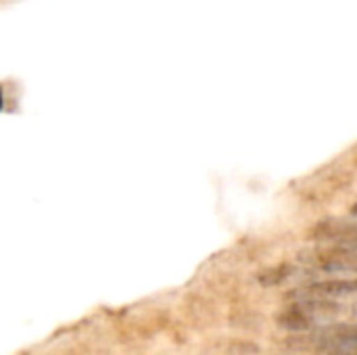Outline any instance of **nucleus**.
I'll return each mask as SVG.
<instances>
[{"label": "nucleus", "instance_id": "obj_1", "mask_svg": "<svg viewBox=\"0 0 357 355\" xmlns=\"http://www.w3.org/2000/svg\"><path fill=\"white\" fill-rule=\"evenodd\" d=\"M335 301L324 299H297L293 305L278 314V324L293 333H312L324 326L339 312Z\"/></svg>", "mask_w": 357, "mask_h": 355}, {"label": "nucleus", "instance_id": "obj_2", "mask_svg": "<svg viewBox=\"0 0 357 355\" xmlns=\"http://www.w3.org/2000/svg\"><path fill=\"white\" fill-rule=\"evenodd\" d=\"M299 347L312 349H354L357 347V322L356 324H328L312 331V335L297 339Z\"/></svg>", "mask_w": 357, "mask_h": 355}, {"label": "nucleus", "instance_id": "obj_3", "mask_svg": "<svg viewBox=\"0 0 357 355\" xmlns=\"http://www.w3.org/2000/svg\"><path fill=\"white\" fill-rule=\"evenodd\" d=\"M357 295V278H331V280H316L305 287H299L291 293L295 299H345Z\"/></svg>", "mask_w": 357, "mask_h": 355}, {"label": "nucleus", "instance_id": "obj_4", "mask_svg": "<svg viewBox=\"0 0 357 355\" xmlns=\"http://www.w3.org/2000/svg\"><path fill=\"white\" fill-rule=\"evenodd\" d=\"M314 270L324 274H357V249L337 247L314 257Z\"/></svg>", "mask_w": 357, "mask_h": 355}, {"label": "nucleus", "instance_id": "obj_5", "mask_svg": "<svg viewBox=\"0 0 357 355\" xmlns=\"http://www.w3.org/2000/svg\"><path fill=\"white\" fill-rule=\"evenodd\" d=\"M314 239L322 243H331L337 247L357 249V222L347 220H328L314 230Z\"/></svg>", "mask_w": 357, "mask_h": 355}, {"label": "nucleus", "instance_id": "obj_6", "mask_svg": "<svg viewBox=\"0 0 357 355\" xmlns=\"http://www.w3.org/2000/svg\"><path fill=\"white\" fill-rule=\"evenodd\" d=\"M351 213H354V216H357V203L354 205V207H351Z\"/></svg>", "mask_w": 357, "mask_h": 355}, {"label": "nucleus", "instance_id": "obj_7", "mask_svg": "<svg viewBox=\"0 0 357 355\" xmlns=\"http://www.w3.org/2000/svg\"><path fill=\"white\" fill-rule=\"evenodd\" d=\"M356 314H357V308H356Z\"/></svg>", "mask_w": 357, "mask_h": 355}, {"label": "nucleus", "instance_id": "obj_8", "mask_svg": "<svg viewBox=\"0 0 357 355\" xmlns=\"http://www.w3.org/2000/svg\"><path fill=\"white\" fill-rule=\"evenodd\" d=\"M354 355H357V352H356V354H354Z\"/></svg>", "mask_w": 357, "mask_h": 355}]
</instances>
